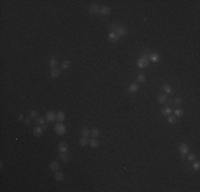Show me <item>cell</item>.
<instances>
[{
    "label": "cell",
    "mask_w": 200,
    "mask_h": 192,
    "mask_svg": "<svg viewBox=\"0 0 200 192\" xmlns=\"http://www.w3.org/2000/svg\"><path fill=\"white\" fill-rule=\"evenodd\" d=\"M54 129H55V132L58 134H64L66 132V127L64 126L63 124H62V123H58V124L55 125V126H54Z\"/></svg>",
    "instance_id": "1"
},
{
    "label": "cell",
    "mask_w": 200,
    "mask_h": 192,
    "mask_svg": "<svg viewBox=\"0 0 200 192\" xmlns=\"http://www.w3.org/2000/svg\"><path fill=\"white\" fill-rule=\"evenodd\" d=\"M149 65V60L148 59H145V58H140L137 60V66L140 68H145V67H147V66Z\"/></svg>",
    "instance_id": "2"
},
{
    "label": "cell",
    "mask_w": 200,
    "mask_h": 192,
    "mask_svg": "<svg viewBox=\"0 0 200 192\" xmlns=\"http://www.w3.org/2000/svg\"><path fill=\"white\" fill-rule=\"evenodd\" d=\"M88 11H90V13L91 14H96V13H98L99 12L100 13V6H98V4H92V6H90V9H88Z\"/></svg>",
    "instance_id": "3"
},
{
    "label": "cell",
    "mask_w": 200,
    "mask_h": 192,
    "mask_svg": "<svg viewBox=\"0 0 200 192\" xmlns=\"http://www.w3.org/2000/svg\"><path fill=\"white\" fill-rule=\"evenodd\" d=\"M115 33L117 34V35L119 36V38H120V36H125L126 34H127V29L123 28V27H121V26H119V27H118L117 30L115 31Z\"/></svg>",
    "instance_id": "4"
},
{
    "label": "cell",
    "mask_w": 200,
    "mask_h": 192,
    "mask_svg": "<svg viewBox=\"0 0 200 192\" xmlns=\"http://www.w3.org/2000/svg\"><path fill=\"white\" fill-rule=\"evenodd\" d=\"M179 152L181 153L182 155H186L187 153H188V146H187V144L182 143V144L179 146Z\"/></svg>",
    "instance_id": "5"
},
{
    "label": "cell",
    "mask_w": 200,
    "mask_h": 192,
    "mask_svg": "<svg viewBox=\"0 0 200 192\" xmlns=\"http://www.w3.org/2000/svg\"><path fill=\"white\" fill-rule=\"evenodd\" d=\"M139 84H137V83L132 82L129 85V92L130 93H135V92H137V91H139Z\"/></svg>",
    "instance_id": "6"
},
{
    "label": "cell",
    "mask_w": 200,
    "mask_h": 192,
    "mask_svg": "<svg viewBox=\"0 0 200 192\" xmlns=\"http://www.w3.org/2000/svg\"><path fill=\"white\" fill-rule=\"evenodd\" d=\"M50 170L53 172H58L60 170V164H59L58 161H52L50 163Z\"/></svg>",
    "instance_id": "7"
},
{
    "label": "cell",
    "mask_w": 200,
    "mask_h": 192,
    "mask_svg": "<svg viewBox=\"0 0 200 192\" xmlns=\"http://www.w3.org/2000/svg\"><path fill=\"white\" fill-rule=\"evenodd\" d=\"M43 131H44V130H43V128H42L41 126L35 127V128L33 129V134H34L35 137H41L42 134H43Z\"/></svg>",
    "instance_id": "8"
},
{
    "label": "cell",
    "mask_w": 200,
    "mask_h": 192,
    "mask_svg": "<svg viewBox=\"0 0 200 192\" xmlns=\"http://www.w3.org/2000/svg\"><path fill=\"white\" fill-rule=\"evenodd\" d=\"M56 119V116L54 115V113L53 112H48L46 114V120L48 121L49 123H52V122H54V120Z\"/></svg>",
    "instance_id": "9"
},
{
    "label": "cell",
    "mask_w": 200,
    "mask_h": 192,
    "mask_svg": "<svg viewBox=\"0 0 200 192\" xmlns=\"http://www.w3.org/2000/svg\"><path fill=\"white\" fill-rule=\"evenodd\" d=\"M166 100H167V95L166 94L158 95V102H159V104H164V102H166Z\"/></svg>",
    "instance_id": "10"
},
{
    "label": "cell",
    "mask_w": 200,
    "mask_h": 192,
    "mask_svg": "<svg viewBox=\"0 0 200 192\" xmlns=\"http://www.w3.org/2000/svg\"><path fill=\"white\" fill-rule=\"evenodd\" d=\"M88 144H90V146L92 147V148H97L98 145H99V142H98L97 139H95V138H94V139H91L90 140Z\"/></svg>",
    "instance_id": "11"
},
{
    "label": "cell",
    "mask_w": 200,
    "mask_h": 192,
    "mask_svg": "<svg viewBox=\"0 0 200 192\" xmlns=\"http://www.w3.org/2000/svg\"><path fill=\"white\" fill-rule=\"evenodd\" d=\"M118 38H119V36H118L115 32H111V33L109 34V40L111 42H113V43H114V42H117Z\"/></svg>",
    "instance_id": "12"
},
{
    "label": "cell",
    "mask_w": 200,
    "mask_h": 192,
    "mask_svg": "<svg viewBox=\"0 0 200 192\" xmlns=\"http://www.w3.org/2000/svg\"><path fill=\"white\" fill-rule=\"evenodd\" d=\"M60 75H61V70H59L58 68H52V70H50V76L52 78H56Z\"/></svg>",
    "instance_id": "13"
},
{
    "label": "cell",
    "mask_w": 200,
    "mask_h": 192,
    "mask_svg": "<svg viewBox=\"0 0 200 192\" xmlns=\"http://www.w3.org/2000/svg\"><path fill=\"white\" fill-rule=\"evenodd\" d=\"M111 12V10L109 6H101L100 8V14H102V15H109Z\"/></svg>",
    "instance_id": "14"
},
{
    "label": "cell",
    "mask_w": 200,
    "mask_h": 192,
    "mask_svg": "<svg viewBox=\"0 0 200 192\" xmlns=\"http://www.w3.org/2000/svg\"><path fill=\"white\" fill-rule=\"evenodd\" d=\"M67 149H68V146H67L66 143H60L59 144V151H60L61 153H66Z\"/></svg>",
    "instance_id": "15"
},
{
    "label": "cell",
    "mask_w": 200,
    "mask_h": 192,
    "mask_svg": "<svg viewBox=\"0 0 200 192\" xmlns=\"http://www.w3.org/2000/svg\"><path fill=\"white\" fill-rule=\"evenodd\" d=\"M81 134H82V137L88 138V136L91 134V131L88 130V128H87V127H83L82 129H81Z\"/></svg>",
    "instance_id": "16"
},
{
    "label": "cell",
    "mask_w": 200,
    "mask_h": 192,
    "mask_svg": "<svg viewBox=\"0 0 200 192\" xmlns=\"http://www.w3.org/2000/svg\"><path fill=\"white\" fill-rule=\"evenodd\" d=\"M55 116H56V120H58L59 122H63V121L65 120V114H64V112H62V111L58 112V114H56Z\"/></svg>",
    "instance_id": "17"
},
{
    "label": "cell",
    "mask_w": 200,
    "mask_h": 192,
    "mask_svg": "<svg viewBox=\"0 0 200 192\" xmlns=\"http://www.w3.org/2000/svg\"><path fill=\"white\" fill-rule=\"evenodd\" d=\"M87 138H84V137H82L80 139V141H79V144H80V146L81 147H85L86 145H87Z\"/></svg>",
    "instance_id": "18"
},
{
    "label": "cell",
    "mask_w": 200,
    "mask_h": 192,
    "mask_svg": "<svg viewBox=\"0 0 200 192\" xmlns=\"http://www.w3.org/2000/svg\"><path fill=\"white\" fill-rule=\"evenodd\" d=\"M99 134H100V132L97 128H94V129H92V131H91V136H92V138H95V139L99 137Z\"/></svg>",
    "instance_id": "19"
},
{
    "label": "cell",
    "mask_w": 200,
    "mask_h": 192,
    "mask_svg": "<svg viewBox=\"0 0 200 192\" xmlns=\"http://www.w3.org/2000/svg\"><path fill=\"white\" fill-rule=\"evenodd\" d=\"M54 178L56 179L58 181H62L64 179V175H63V173H61V172H56L55 173V175H54Z\"/></svg>",
    "instance_id": "20"
},
{
    "label": "cell",
    "mask_w": 200,
    "mask_h": 192,
    "mask_svg": "<svg viewBox=\"0 0 200 192\" xmlns=\"http://www.w3.org/2000/svg\"><path fill=\"white\" fill-rule=\"evenodd\" d=\"M161 113L163 115H169L170 113H171V109H170L169 107H165L161 110Z\"/></svg>",
    "instance_id": "21"
},
{
    "label": "cell",
    "mask_w": 200,
    "mask_h": 192,
    "mask_svg": "<svg viewBox=\"0 0 200 192\" xmlns=\"http://www.w3.org/2000/svg\"><path fill=\"white\" fill-rule=\"evenodd\" d=\"M49 65H50L52 68H56V66H58V61H56L54 58H51L50 61H49Z\"/></svg>",
    "instance_id": "22"
},
{
    "label": "cell",
    "mask_w": 200,
    "mask_h": 192,
    "mask_svg": "<svg viewBox=\"0 0 200 192\" xmlns=\"http://www.w3.org/2000/svg\"><path fill=\"white\" fill-rule=\"evenodd\" d=\"M159 59H160V57L158 56V55H155V53H151L149 57V60H151L152 62H158L159 61Z\"/></svg>",
    "instance_id": "23"
},
{
    "label": "cell",
    "mask_w": 200,
    "mask_h": 192,
    "mask_svg": "<svg viewBox=\"0 0 200 192\" xmlns=\"http://www.w3.org/2000/svg\"><path fill=\"white\" fill-rule=\"evenodd\" d=\"M163 90H164V92L166 93V94H170V93H171V87H170L169 84H165L164 87H163Z\"/></svg>",
    "instance_id": "24"
},
{
    "label": "cell",
    "mask_w": 200,
    "mask_h": 192,
    "mask_svg": "<svg viewBox=\"0 0 200 192\" xmlns=\"http://www.w3.org/2000/svg\"><path fill=\"white\" fill-rule=\"evenodd\" d=\"M182 115H183V110H181V109L175 110V116L176 117H180V116H182Z\"/></svg>",
    "instance_id": "25"
},
{
    "label": "cell",
    "mask_w": 200,
    "mask_h": 192,
    "mask_svg": "<svg viewBox=\"0 0 200 192\" xmlns=\"http://www.w3.org/2000/svg\"><path fill=\"white\" fill-rule=\"evenodd\" d=\"M137 81H139V82H145V81H146V76L140 74V75L137 76Z\"/></svg>",
    "instance_id": "26"
},
{
    "label": "cell",
    "mask_w": 200,
    "mask_h": 192,
    "mask_svg": "<svg viewBox=\"0 0 200 192\" xmlns=\"http://www.w3.org/2000/svg\"><path fill=\"white\" fill-rule=\"evenodd\" d=\"M168 123L169 124H176L177 123V117L176 116H168Z\"/></svg>",
    "instance_id": "27"
},
{
    "label": "cell",
    "mask_w": 200,
    "mask_h": 192,
    "mask_svg": "<svg viewBox=\"0 0 200 192\" xmlns=\"http://www.w3.org/2000/svg\"><path fill=\"white\" fill-rule=\"evenodd\" d=\"M69 66H70V61H65V62L62 64V68L63 70H67Z\"/></svg>",
    "instance_id": "28"
},
{
    "label": "cell",
    "mask_w": 200,
    "mask_h": 192,
    "mask_svg": "<svg viewBox=\"0 0 200 192\" xmlns=\"http://www.w3.org/2000/svg\"><path fill=\"white\" fill-rule=\"evenodd\" d=\"M44 123H45V121H44L43 117H37V119H36V124L44 125Z\"/></svg>",
    "instance_id": "29"
},
{
    "label": "cell",
    "mask_w": 200,
    "mask_h": 192,
    "mask_svg": "<svg viewBox=\"0 0 200 192\" xmlns=\"http://www.w3.org/2000/svg\"><path fill=\"white\" fill-rule=\"evenodd\" d=\"M60 158H61L62 161H67L68 160L67 155H65V154H60Z\"/></svg>",
    "instance_id": "30"
},
{
    "label": "cell",
    "mask_w": 200,
    "mask_h": 192,
    "mask_svg": "<svg viewBox=\"0 0 200 192\" xmlns=\"http://www.w3.org/2000/svg\"><path fill=\"white\" fill-rule=\"evenodd\" d=\"M37 116V111H35V110H32L31 113H30V117H35Z\"/></svg>",
    "instance_id": "31"
},
{
    "label": "cell",
    "mask_w": 200,
    "mask_h": 192,
    "mask_svg": "<svg viewBox=\"0 0 200 192\" xmlns=\"http://www.w3.org/2000/svg\"><path fill=\"white\" fill-rule=\"evenodd\" d=\"M181 102H182L181 98H179V97L175 98V104H176V105H181Z\"/></svg>",
    "instance_id": "32"
},
{
    "label": "cell",
    "mask_w": 200,
    "mask_h": 192,
    "mask_svg": "<svg viewBox=\"0 0 200 192\" xmlns=\"http://www.w3.org/2000/svg\"><path fill=\"white\" fill-rule=\"evenodd\" d=\"M195 158H196V156H195V154H189L188 155V157H187V159L188 160H191V161H193Z\"/></svg>",
    "instance_id": "33"
},
{
    "label": "cell",
    "mask_w": 200,
    "mask_h": 192,
    "mask_svg": "<svg viewBox=\"0 0 200 192\" xmlns=\"http://www.w3.org/2000/svg\"><path fill=\"white\" fill-rule=\"evenodd\" d=\"M193 169H194V170H198L199 169V162H195V163L193 164Z\"/></svg>",
    "instance_id": "34"
},
{
    "label": "cell",
    "mask_w": 200,
    "mask_h": 192,
    "mask_svg": "<svg viewBox=\"0 0 200 192\" xmlns=\"http://www.w3.org/2000/svg\"><path fill=\"white\" fill-rule=\"evenodd\" d=\"M24 123H26V124H30V119H26L24 120Z\"/></svg>",
    "instance_id": "35"
},
{
    "label": "cell",
    "mask_w": 200,
    "mask_h": 192,
    "mask_svg": "<svg viewBox=\"0 0 200 192\" xmlns=\"http://www.w3.org/2000/svg\"><path fill=\"white\" fill-rule=\"evenodd\" d=\"M43 129H47V125H46V124H44V125H43Z\"/></svg>",
    "instance_id": "36"
}]
</instances>
